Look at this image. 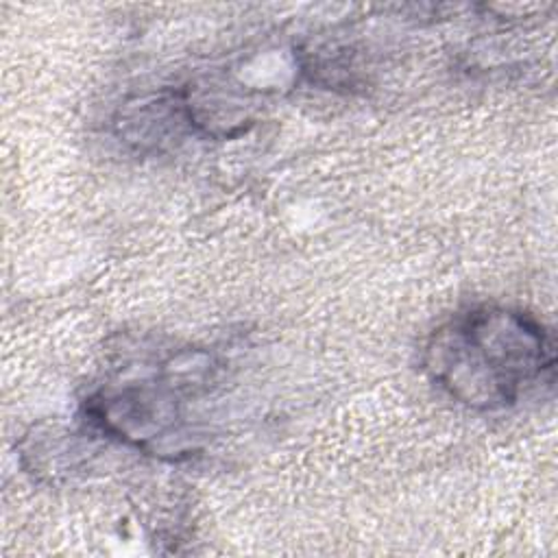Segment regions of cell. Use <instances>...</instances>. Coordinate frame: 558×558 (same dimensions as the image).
I'll use <instances>...</instances> for the list:
<instances>
[{
  "label": "cell",
  "mask_w": 558,
  "mask_h": 558,
  "mask_svg": "<svg viewBox=\"0 0 558 558\" xmlns=\"http://www.w3.org/2000/svg\"><path fill=\"white\" fill-rule=\"evenodd\" d=\"M423 371L469 410H508L554 384L556 342L536 316L519 307L473 305L429 333Z\"/></svg>",
  "instance_id": "6da1fadb"
},
{
  "label": "cell",
  "mask_w": 558,
  "mask_h": 558,
  "mask_svg": "<svg viewBox=\"0 0 558 558\" xmlns=\"http://www.w3.org/2000/svg\"><path fill=\"white\" fill-rule=\"evenodd\" d=\"M214 373L211 353L172 349L124 366L87 395L83 410L105 436L179 460L194 451L198 423L190 405L209 392Z\"/></svg>",
  "instance_id": "7a4b0ae2"
}]
</instances>
